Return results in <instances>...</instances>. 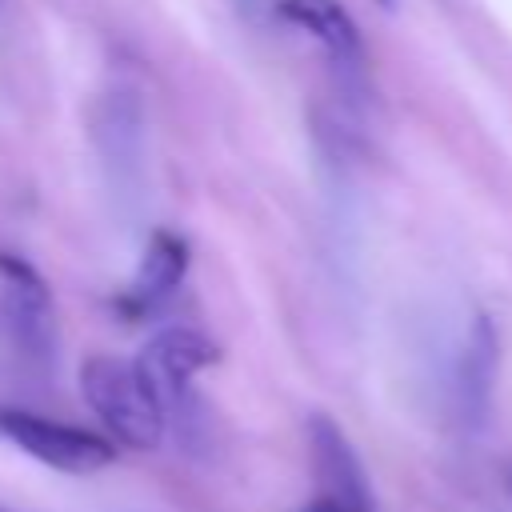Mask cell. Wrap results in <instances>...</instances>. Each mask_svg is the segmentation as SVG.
Returning <instances> with one entry per match:
<instances>
[{
	"label": "cell",
	"instance_id": "cell-1",
	"mask_svg": "<svg viewBox=\"0 0 512 512\" xmlns=\"http://www.w3.org/2000/svg\"><path fill=\"white\" fill-rule=\"evenodd\" d=\"M80 392L116 444L136 452L160 448L168 432V408L136 360L108 356V352L88 356L80 364Z\"/></svg>",
	"mask_w": 512,
	"mask_h": 512
},
{
	"label": "cell",
	"instance_id": "cell-2",
	"mask_svg": "<svg viewBox=\"0 0 512 512\" xmlns=\"http://www.w3.org/2000/svg\"><path fill=\"white\" fill-rule=\"evenodd\" d=\"M0 436L8 444H16L20 452H28L32 460L48 464L52 472H68V476H92V472L116 464V444L108 436L48 420L28 408L0 404Z\"/></svg>",
	"mask_w": 512,
	"mask_h": 512
},
{
	"label": "cell",
	"instance_id": "cell-3",
	"mask_svg": "<svg viewBox=\"0 0 512 512\" xmlns=\"http://www.w3.org/2000/svg\"><path fill=\"white\" fill-rule=\"evenodd\" d=\"M216 360H220V348L204 332H192V328H164L136 356V364L144 368L148 384L164 400L168 420H184L188 416L192 380H196V372H204Z\"/></svg>",
	"mask_w": 512,
	"mask_h": 512
},
{
	"label": "cell",
	"instance_id": "cell-4",
	"mask_svg": "<svg viewBox=\"0 0 512 512\" xmlns=\"http://www.w3.org/2000/svg\"><path fill=\"white\" fill-rule=\"evenodd\" d=\"M308 456H312L316 496H328L348 512H376L372 484L364 476L356 448L348 444L344 428L324 412L308 416Z\"/></svg>",
	"mask_w": 512,
	"mask_h": 512
},
{
	"label": "cell",
	"instance_id": "cell-5",
	"mask_svg": "<svg viewBox=\"0 0 512 512\" xmlns=\"http://www.w3.org/2000/svg\"><path fill=\"white\" fill-rule=\"evenodd\" d=\"M496 368H500V332L496 320L488 312L472 316V328L464 336L460 360H456V376H452V408L456 420L476 432L488 420L492 408V388H496Z\"/></svg>",
	"mask_w": 512,
	"mask_h": 512
},
{
	"label": "cell",
	"instance_id": "cell-6",
	"mask_svg": "<svg viewBox=\"0 0 512 512\" xmlns=\"http://www.w3.org/2000/svg\"><path fill=\"white\" fill-rule=\"evenodd\" d=\"M0 280H4V312L12 320L16 340L28 352L48 356L52 348V300L32 264L12 252H0Z\"/></svg>",
	"mask_w": 512,
	"mask_h": 512
},
{
	"label": "cell",
	"instance_id": "cell-7",
	"mask_svg": "<svg viewBox=\"0 0 512 512\" xmlns=\"http://www.w3.org/2000/svg\"><path fill=\"white\" fill-rule=\"evenodd\" d=\"M276 12L304 28L312 40H320L328 48V56L344 68H364V40H360V28L356 20L344 12L340 0H280Z\"/></svg>",
	"mask_w": 512,
	"mask_h": 512
},
{
	"label": "cell",
	"instance_id": "cell-8",
	"mask_svg": "<svg viewBox=\"0 0 512 512\" xmlns=\"http://www.w3.org/2000/svg\"><path fill=\"white\" fill-rule=\"evenodd\" d=\"M184 272H188V244L176 232H152L144 260H140V272L124 296V308L128 312H152L156 304H164L176 292Z\"/></svg>",
	"mask_w": 512,
	"mask_h": 512
},
{
	"label": "cell",
	"instance_id": "cell-9",
	"mask_svg": "<svg viewBox=\"0 0 512 512\" xmlns=\"http://www.w3.org/2000/svg\"><path fill=\"white\" fill-rule=\"evenodd\" d=\"M300 512H348V508H340V504H336V500H328V496H312Z\"/></svg>",
	"mask_w": 512,
	"mask_h": 512
},
{
	"label": "cell",
	"instance_id": "cell-10",
	"mask_svg": "<svg viewBox=\"0 0 512 512\" xmlns=\"http://www.w3.org/2000/svg\"><path fill=\"white\" fill-rule=\"evenodd\" d=\"M504 484H508V492H512V460L504 464Z\"/></svg>",
	"mask_w": 512,
	"mask_h": 512
},
{
	"label": "cell",
	"instance_id": "cell-11",
	"mask_svg": "<svg viewBox=\"0 0 512 512\" xmlns=\"http://www.w3.org/2000/svg\"><path fill=\"white\" fill-rule=\"evenodd\" d=\"M376 4H384V8H392V0H376Z\"/></svg>",
	"mask_w": 512,
	"mask_h": 512
},
{
	"label": "cell",
	"instance_id": "cell-12",
	"mask_svg": "<svg viewBox=\"0 0 512 512\" xmlns=\"http://www.w3.org/2000/svg\"><path fill=\"white\" fill-rule=\"evenodd\" d=\"M0 512H8V508H0Z\"/></svg>",
	"mask_w": 512,
	"mask_h": 512
}]
</instances>
